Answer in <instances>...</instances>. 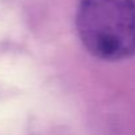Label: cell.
I'll list each match as a JSON object with an SVG mask.
<instances>
[{
  "instance_id": "1",
  "label": "cell",
  "mask_w": 135,
  "mask_h": 135,
  "mask_svg": "<svg viewBox=\"0 0 135 135\" xmlns=\"http://www.w3.org/2000/svg\"><path fill=\"white\" fill-rule=\"evenodd\" d=\"M76 27L84 46L99 60L135 54V0H81Z\"/></svg>"
}]
</instances>
